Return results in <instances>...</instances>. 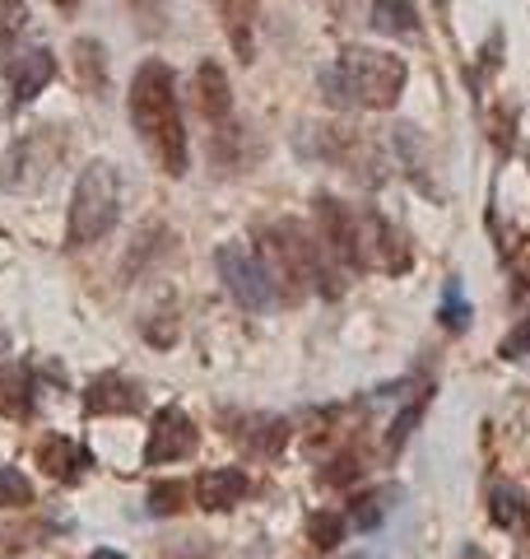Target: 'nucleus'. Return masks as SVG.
Wrapping results in <instances>:
<instances>
[{"mask_svg": "<svg viewBox=\"0 0 530 559\" xmlns=\"http://www.w3.org/2000/svg\"><path fill=\"white\" fill-rule=\"evenodd\" d=\"M423 406H429V392H423V396H419V401H414V406L405 411V415H396L392 433H386V452H396L405 439H410V433H414V425H419V415H423Z\"/></svg>", "mask_w": 530, "mask_h": 559, "instance_id": "nucleus-18", "label": "nucleus"}, {"mask_svg": "<svg viewBox=\"0 0 530 559\" xmlns=\"http://www.w3.org/2000/svg\"><path fill=\"white\" fill-rule=\"evenodd\" d=\"M149 509L154 513H177L182 509V485H158L149 495Z\"/></svg>", "mask_w": 530, "mask_h": 559, "instance_id": "nucleus-20", "label": "nucleus"}, {"mask_svg": "<svg viewBox=\"0 0 530 559\" xmlns=\"http://www.w3.org/2000/svg\"><path fill=\"white\" fill-rule=\"evenodd\" d=\"M80 75L88 80V70H94V80H98V90H103V47L98 43H80Z\"/></svg>", "mask_w": 530, "mask_h": 559, "instance_id": "nucleus-21", "label": "nucleus"}, {"mask_svg": "<svg viewBox=\"0 0 530 559\" xmlns=\"http://www.w3.org/2000/svg\"><path fill=\"white\" fill-rule=\"evenodd\" d=\"M131 121L140 140L154 150L172 178L186 173V131H182V108H177V80L164 61H145L131 80Z\"/></svg>", "mask_w": 530, "mask_h": 559, "instance_id": "nucleus-1", "label": "nucleus"}, {"mask_svg": "<svg viewBox=\"0 0 530 559\" xmlns=\"http://www.w3.org/2000/svg\"><path fill=\"white\" fill-rule=\"evenodd\" d=\"M51 5H61V10H75V5H80V0H51Z\"/></svg>", "mask_w": 530, "mask_h": 559, "instance_id": "nucleus-24", "label": "nucleus"}, {"mask_svg": "<svg viewBox=\"0 0 530 559\" xmlns=\"http://www.w3.org/2000/svg\"><path fill=\"white\" fill-rule=\"evenodd\" d=\"M521 355H530V318L503 341V359H521Z\"/></svg>", "mask_w": 530, "mask_h": 559, "instance_id": "nucleus-22", "label": "nucleus"}, {"mask_svg": "<svg viewBox=\"0 0 530 559\" xmlns=\"http://www.w3.org/2000/svg\"><path fill=\"white\" fill-rule=\"evenodd\" d=\"M117 215H121L117 168L112 164H88L80 187H75V201H70V242H75V248L98 242L117 224Z\"/></svg>", "mask_w": 530, "mask_h": 559, "instance_id": "nucleus-3", "label": "nucleus"}, {"mask_svg": "<svg viewBox=\"0 0 530 559\" xmlns=\"http://www.w3.org/2000/svg\"><path fill=\"white\" fill-rule=\"evenodd\" d=\"M392 499H396V489H377V495H368L359 509H353V527H359V532H373L377 522L392 513Z\"/></svg>", "mask_w": 530, "mask_h": 559, "instance_id": "nucleus-14", "label": "nucleus"}, {"mask_svg": "<svg viewBox=\"0 0 530 559\" xmlns=\"http://www.w3.org/2000/svg\"><path fill=\"white\" fill-rule=\"evenodd\" d=\"M196 103H201V112L209 121H224L228 112H233V94H228V75H224L219 61H201V70H196Z\"/></svg>", "mask_w": 530, "mask_h": 559, "instance_id": "nucleus-8", "label": "nucleus"}, {"mask_svg": "<svg viewBox=\"0 0 530 559\" xmlns=\"http://www.w3.org/2000/svg\"><path fill=\"white\" fill-rule=\"evenodd\" d=\"M242 495H246V476L238 466H215L196 480V499L205 503V509H233Z\"/></svg>", "mask_w": 530, "mask_h": 559, "instance_id": "nucleus-7", "label": "nucleus"}, {"mask_svg": "<svg viewBox=\"0 0 530 559\" xmlns=\"http://www.w3.org/2000/svg\"><path fill=\"white\" fill-rule=\"evenodd\" d=\"M215 261H219V275H224L228 294H233L242 308L261 312V308L275 304V275H270V266H265V261H256L246 248H238V242H224Z\"/></svg>", "mask_w": 530, "mask_h": 559, "instance_id": "nucleus-4", "label": "nucleus"}, {"mask_svg": "<svg viewBox=\"0 0 530 559\" xmlns=\"http://www.w3.org/2000/svg\"><path fill=\"white\" fill-rule=\"evenodd\" d=\"M228 43L238 47L242 61H252V33H256V0H215Z\"/></svg>", "mask_w": 530, "mask_h": 559, "instance_id": "nucleus-9", "label": "nucleus"}, {"mask_svg": "<svg viewBox=\"0 0 530 559\" xmlns=\"http://www.w3.org/2000/svg\"><path fill=\"white\" fill-rule=\"evenodd\" d=\"M405 61L377 47H353L330 70H322V90L335 108H392L405 90Z\"/></svg>", "mask_w": 530, "mask_h": 559, "instance_id": "nucleus-2", "label": "nucleus"}, {"mask_svg": "<svg viewBox=\"0 0 530 559\" xmlns=\"http://www.w3.org/2000/svg\"><path fill=\"white\" fill-rule=\"evenodd\" d=\"M196 452V425L177 411V406H168V411H158L154 415V429H149V448H145V462L149 466H158V462H182V457H191Z\"/></svg>", "mask_w": 530, "mask_h": 559, "instance_id": "nucleus-5", "label": "nucleus"}, {"mask_svg": "<svg viewBox=\"0 0 530 559\" xmlns=\"http://www.w3.org/2000/svg\"><path fill=\"white\" fill-rule=\"evenodd\" d=\"M88 559H127V555H117V550H94Z\"/></svg>", "mask_w": 530, "mask_h": 559, "instance_id": "nucleus-23", "label": "nucleus"}, {"mask_svg": "<svg viewBox=\"0 0 530 559\" xmlns=\"http://www.w3.org/2000/svg\"><path fill=\"white\" fill-rule=\"evenodd\" d=\"M373 28L386 33V38H414L419 33L414 0H373Z\"/></svg>", "mask_w": 530, "mask_h": 559, "instance_id": "nucleus-11", "label": "nucleus"}, {"mask_svg": "<svg viewBox=\"0 0 530 559\" xmlns=\"http://www.w3.org/2000/svg\"><path fill=\"white\" fill-rule=\"evenodd\" d=\"M28 499H33V485L14 466H0V509H20Z\"/></svg>", "mask_w": 530, "mask_h": 559, "instance_id": "nucleus-16", "label": "nucleus"}, {"mask_svg": "<svg viewBox=\"0 0 530 559\" xmlns=\"http://www.w3.org/2000/svg\"><path fill=\"white\" fill-rule=\"evenodd\" d=\"M521 513H526L521 489H511V485L493 489V522H498V527H511V522H521Z\"/></svg>", "mask_w": 530, "mask_h": 559, "instance_id": "nucleus-15", "label": "nucleus"}, {"mask_svg": "<svg viewBox=\"0 0 530 559\" xmlns=\"http://www.w3.org/2000/svg\"><path fill=\"white\" fill-rule=\"evenodd\" d=\"M340 536H345V518H335V513H316L312 518V540H316V546L330 550Z\"/></svg>", "mask_w": 530, "mask_h": 559, "instance_id": "nucleus-19", "label": "nucleus"}, {"mask_svg": "<svg viewBox=\"0 0 530 559\" xmlns=\"http://www.w3.org/2000/svg\"><path fill=\"white\" fill-rule=\"evenodd\" d=\"M88 411L94 415H108V411H140V392L131 388L127 378H117V373H108V378H98L94 388H88Z\"/></svg>", "mask_w": 530, "mask_h": 559, "instance_id": "nucleus-10", "label": "nucleus"}, {"mask_svg": "<svg viewBox=\"0 0 530 559\" xmlns=\"http://www.w3.org/2000/svg\"><path fill=\"white\" fill-rule=\"evenodd\" d=\"M28 24V5L24 0H0V47H10Z\"/></svg>", "mask_w": 530, "mask_h": 559, "instance_id": "nucleus-17", "label": "nucleus"}, {"mask_svg": "<svg viewBox=\"0 0 530 559\" xmlns=\"http://www.w3.org/2000/svg\"><path fill=\"white\" fill-rule=\"evenodd\" d=\"M51 75H57V57L47 47H33V51H20L10 61V108H24V103L38 98Z\"/></svg>", "mask_w": 530, "mask_h": 559, "instance_id": "nucleus-6", "label": "nucleus"}, {"mask_svg": "<svg viewBox=\"0 0 530 559\" xmlns=\"http://www.w3.org/2000/svg\"><path fill=\"white\" fill-rule=\"evenodd\" d=\"M43 462H47V471H57V476H75L80 466H88V452L75 448V443H65V439H51L43 448Z\"/></svg>", "mask_w": 530, "mask_h": 559, "instance_id": "nucleus-12", "label": "nucleus"}, {"mask_svg": "<svg viewBox=\"0 0 530 559\" xmlns=\"http://www.w3.org/2000/svg\"><path fill=\"white\" fill-rule=\"evenodd\" d=\"M437 318L447 331H466L470 322V304H466V294H461V280H447L442 285V308H437Z\"/></svg>", "mask_w": 530, "mask_h": 559, "instance_id": "nucleus-13", "label": "nucleus"}]
</instances>
